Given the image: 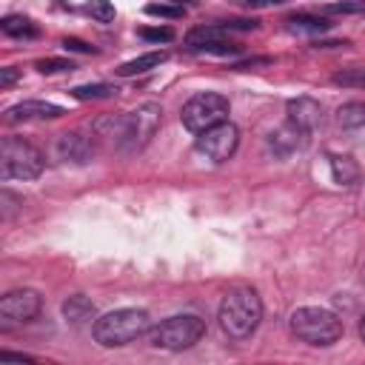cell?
Masks as SVG:
<instances>
[{"label":"cell","mask_w":365,"mask_h":365,"mask_svg":"<svg viewBox=\"0 0 365 365\" xmlns=\"http://www.w3.org/2000/svg\"><path fill=\"white\" fill-rule=\"evenodd\" d=\"M220 328L232 337V340H246L257 331L260 320H263V300L254 288L249 285H237L220 303Z\"/></svg>","instance_id":"cell-1"},{"label":"cell","mask_w":365,"mask_h":365,"mask_svg":"<svg viewBox=\"0 0 365 365\" xmlns=\"http://www.w3.org/2000/svg\"><path fill=\"white\" fill-rule=\"evenodd\" d=\"M149 331V314L143 309H117L95 323V340L103 348H120Z\"/></svg>","instance_id":"cell-2"},{"label":"cell","mask_w":365,"mask_h":365,"mask_svg":"<svg viewBox=\"0 0 365 365\" xmlns=\"http://www.w3.org/2000/svg\"><path fill=\"white\" fill-rule=\"evenodd\" d=\"M291 331L309 345H334L342 337V320L328 309L303 306L291 314Z\"/></svg>","instance_id":"cell-3"},{"label":"cell","mask_w":365,"mask_h":365,"mask_svg":"<svg viewBox=\"0 0 365 365\" xmlns=\"http://www.w3.org/2000/svg\"><path fill=\"white\" fill-rule=\"evenodd\" d=\"M43 155L23 137H6L0 143V177L4 180H35L43 174Z\"/></svg>","instance_id":"cell-4"},{"label":"cell","mask_w":365,"mask_h":365,"mask_svg":"<svg viewBox=\"0 0 365 365\" xmlns=\"http://www.w3.org/2000/svg\"><path fill=\"white\" fill-rule=\"evenodd\" d=\"M203 334H205V320H200L197 314H177V317L163 320L157 328H152L149 342L166 351H186L197 345Z\"/></svg>","instance_id":"cell-5"},{"label":"cell","mask_w":365,"mask_h":365,"mask_svg":"<svg viewBox=\"0 0 365 365\" xmlns=\"http://www.w3.org/2000/svg\"><path fill=\"white\" fill-rule=\"evenodd\" d=\"M229 97L217 95V92H203V95H194L183 112H180V120L183 126L191 131V134H203L205 128L223 123L229 117Z\"/></svg>","instance_id":"cell-6"},{"label":"cell","mask_w":365,"mask_h":365,"mask_svg":"<svg viewBox=\"0 0 365 365\" xmlns=\"http://www.w3.org/2000/svg\"><path fill=\"white\" fill-rule=\"evenodd\" d=\"M160 123H163V109H160V103H152V100H149V103L137 106L134 112H128V114H126L123 143H120V145H123L126 152H137V149H143V145L157 134Z\"/></svg>","instance_id":"cell-7"},{"label":"cell","mask_w":365,"mask_h":365,"mask_svg":"<svg viewBox=\"0 0 365 365\" xmlns=\"http://www.w3.org/2000/svg\"><path fill=\"white\" fill-rule=\"evenodd\" d=\"M237 145H240V131H237V126L229 123V120H223V123L205 128L203 134H197L194 149H197V155H203V157L211 160V163H226V160L237 152Z\"/></svg>","instance_id":"cell-8"},{"label":"cell","mask_w":365,"mask_h":365,"mask_svg":"<svg viewBox=\"0 0 365 365\" xmlns=\"http://www.w3.org/2000/svg\"><path fill=\"white\" fill-rule=\"evenodd\" d=\"M43 309V300L35 288H15L0 300V323L4 325H23L35 320Z\"/></svg>","instance_id":"cell-9"},{"label":"cell","mask_w":365,"mask_h":365,"mask_svg":"<svg viewBox=\"0 0 365 365\" xmlns=\"http://www.w3.org/2000/svg\"><path fill=\"white\" fill-rule=\"evenodd\" d=\"M57 155H60L63 163L83 166V163L92 160L95 149H92V140L83 137L80 131H66V134H60V140H57Z\"/></svg>","instance_id":"cell-10"},{"label":"cell","mask_w":365,"mask_h":365,"mask_svg":"<svg viewBox=\"0 0 365 365\" xmlns=\"http://www.w3.org/2000/svg\"><path fill=\"white\" fill-rule=\"evenodd\" d=\"M285 112H288V120L291 123L300 126L309 134L323 123V106L314 97H294V100H288Z\"/></svg>","instance_id":"cell-11"},{"label":"cell","mask_w":365,"mask_h":365,"mask_svg":"<svg viewBox=\"0 0 365 365\" xmlns=\"http://www.w3.org/2000/svg\"><path fill=\"white\" fill-rule=\"evenodd\" d=\"M66 112L54 103H46V100H23L18 106H12L6 112V120L9 123H29V120H57L63 117Z\"/></svg>","instance_id":"cell-12"},{"label":"cell","mask_w":365,"mask_h":365,"mask_svg":"<svg viewBox=\"0 0 365 365\" xmlns=\"http://www.w3.org/2000/svg\"><path fill=\"white\" fill-rule=\"evenodd\" d=\"M306 137H309V131H303L300 126H294V123L288 120L282 128H277V131L268 137V149L274 152V157H288V155H294V152L303 149Z\"/></svg>","instance_id":"cell-13"},{"label":"cell","mask_w":365,"mask_h":365,"mask_svg":"<svg viewBox=\"0 0 365 365\" xmlns=\"http://www.w3.org/2000/svg\"><path fill=\"white\" fill-rule=\"evenodd\" d=\"M166 60H169V54H166V52H149V54H140V57H134V60H128V63L117 66L114 71H117L120 78H134V75H143V71L160 68Z\"/></svg>","instance_id":"cell-14"},{"label":"cell","mask_w":365,"mask_h":365,"mask_svg":"<svg viewBox=\"0 0 365 365\" xmlns=\"http://www.w3.org/2000/svg\"><path fill=\"white\" fill-rule=\"evenodd\" d=\"M95 303L89 300V297H83V294H71L66 303H63V317L68 320V323H75V325H80V323H86V320H92L95 317Z\"/></svg>","instance_id":"cell-15"},{"label":"cell","mask_w":365,"mask_h":365,"mask_svg":"<svg viewBox=\"0 0 365 365\" xmlns=\"http://www.w3.org/2000/svg\"><path fill=\"white\" fill-rule=\"evenodd\" d=\"M220 40H226V29H223L220 23H214V26H197V29H191V32L186 35V46H189L191 52H200L203 46L220 43Z\"/></svg>","instance_id":"cell-16"},{"label":"cell","mask_w":365,"mask_h":365,"mask_svg":"<svg viewBox=\"0 0 365 365\" xmlns=\"http://www.w3.org/2000/svg\"><path fill=\"white\" fill-rule=\"evenodd\" d=\"M331 174H334V180H337L340 186H351V183L359 180V166H357L351 157L337 155V157H331Z\"/></svg>","instance_id":"cell-17"},{"label":"cell","mask_w":365,"mask_h":365,"mask_svg":"<svg viewBox=\"0 0 365 365\" xmlns=\"http://www.w3.org/2000/svg\"><path fill=\"white\" fill-rule=\"evenodd\" d=\"M337 126H340V128H362V126H365V103L354 100V103L340 106V112H337Z\"/></svg>","instance_id":"cell-18"},{"label":"cell","mask_w":365,"mask_h":365,"mask_svg":"<svg viewBox=\"0 0 365 365\" xmlns=\"http://www.w3.org/2000/svg\"><path fill=\"white\" fill-rule=\"evenodd\" d=\"M0 29H4L9 37H35V35H37L35 23H32L29 18H23V15H9V18H4V20H0Z\"/></svg>","instance_id":"cell-19"},{"label":"cell","mask_w":365,"mask_h":365,"mask_svg":"<svg viewBox=\"0 0 365 365\" xmlns=\"http://www.w3.org/2000/svg\"><path fill=\"white\" fill-rule=\"evenodd\" d=\"M71 95H75L78 100H106V97H114L117 89L109 86V83H89V86H78L71 89Z\"/></svg>","instance_id":"cell-20"},{"label":"cell","mask_w":365,"mask_h":365,"mask_svg":"<svg viewBox=\"0 0 365 365\" xmlns=\"http://www.w3.org/2000/svg\"><path fill=\"white\" fill-rule=\"evenodd\" d=\"M331 83L348 89H365V68H342L331 78Z\"/></svg>","instance_id":"cell-21"},{"label":"cell","mask_w":365,"mask_h":365,"mask_svg":"<svg viewBox=\"0 0 365 365\" xmlns=\"http://www.w3.org/2000/svg\"><path fill=\"white\" fill-rule=\"evenodd\" d=\"M86 12L95 18V20H100V23H112L114 20V6H112V0H89V6H86Z\"/></svg>","instance_id":"cell-22"},{"label":"cell","mask_w":365,"mask_h":365,"mask_svg":"<svg viewBox=\"0 0 365 365\" xmlns=\"http://www.w3.org/2000/svg\"><path fill=\"white\" fill-rule=\"evenodd\" d=\"M294 29H306V32H328V20H323V18H314V15H294L288 20Z\"/></svg>","instance_id":"cell-23"},{"label":"cell","mask_w":365,"mask_h":365,"mask_svg":"<svg viewBox=\"0 0 365 365\" xmlns=\"http://www.w3.org/2000/svg\"><path fill=\"white\" fill-rule=\"evenodd\" d=\"M145 15L166 18V20H180L186 15V9L183 6H172V4H149V6H145Z\"/></svg>","instance_id":"cell-24"},{"label":"cell","mask_w":365,"mask_h":365,"mask_svg":"<svg viewBox=\"0 0 365 365\" xmlns=\"http://www.w3.org/2000/svg\"><path fill=\"white\" fill-rule=\"evenodd\" d=\"M328 15H362L365 12V0H342V4L325 6Z\"/></svg>","instance_id":"cell-25"},{"label":"cell","mask_w":365,"mask_h":365,"mask_svg":"<svg viewBox=\"0 0 365 365\" xmlns=\"http://www.w3.org/2000/svg\"><path fill=\"white\" fill-rule=\"evenodd\" d=\"M71 68H75L71 60H57V57L37 60V71H43V75H57V71H71Z\"/></svg>","instance_id":"cell-26"},{"label":"cell","mask_w":365,"mask_h":365,"mask_svg":"<svg viewBox=\"0 0 365 365\" xmlns=\"http://www.w3.org/2000/svg\"><path fill=\"white\" fill-rule=\"evenodd\" d=\"M140 37L143 40H152V43H169V40H174V32L172 29H140Z\"/></svg>","instance_id":"cell-27"},{"label":"cell","mask_w":365,"mask_h":365,"mask_svg":"<svg viewBox=\"0 0 365 365\" xmlns=\"http://www.w3.org/2000/svg\"><path fill=\"white\" fill-rule=\"evenodd\" d=\"M18 80H20V68H12V66L0 68V89H9V86H15Z\"/></svg>","instance_id":"cell-28"},{"label":"cell","mask_w":365,"mask_h":365,"mask_svg":"<svg viewBox=\"0 0 365 365\" xmlns=\"http://www.w3.org/2000/svg\"><path fill=\"white\" fill-rule=\"evenodd\" d=\"M63 49H66V52H80V54H92V52H95V46H89V43H83V40H78V37H66V40H63Z\"/></svg>","instance_id":"cell-29"},{"label":"cell","mask_w":365,"mask_h":365,"mask_svg":"<svg viewBox=\"0 0 365 365\" xmlns=\"http://www.w3.org/2000/svg\"><path fill=\"white\" fill-rule=\"evenodd\" d=\"M268 63H271L268 57H254V60H249V63H237V66H232V68L246 71V68H254V66H268Z\"/></svg>","instance_id":"cell-30"},{"label":"cell","mask_w":365,"mask_h":365,"mask_svg":"<svg viewBox=\"0 0 365 365\" xmlns=\"http://www.w3.org/2000/svg\"><path fill=\"white\" fill-rule=\"evenodd\" d=\"M0 362H32V357H26V354H9V351H4V354H0Z\"/></svg>","instance_id":"cell-31"},{"label":"cell","mask_w":365,"mask_h":365,"mask_svg":"<svg viewBox=\"0 0 365 365\" xmlns=\"http://www.w3.org/2000/svg\"><path fill=\"white\" fill-rule=\"evenodd\" d=\"M280 4H285V0H249V6H254V9H265V6H280Z\"/></svg>","instance_id":"cell-32"},{"label":"cell","mask_w":365,"mask_h":365,"mask_svg":"<svg viewBox=\"0 0 365 365\" xmlns=\"http://www.w3.org/2000/svg\"><path fill=\"white\" fill-rule=\"evenodd\" d=\"M359 337L365 340V317H362V323H359Z\"/></svg>","instance_id":"cell-33"}]
</instances>
